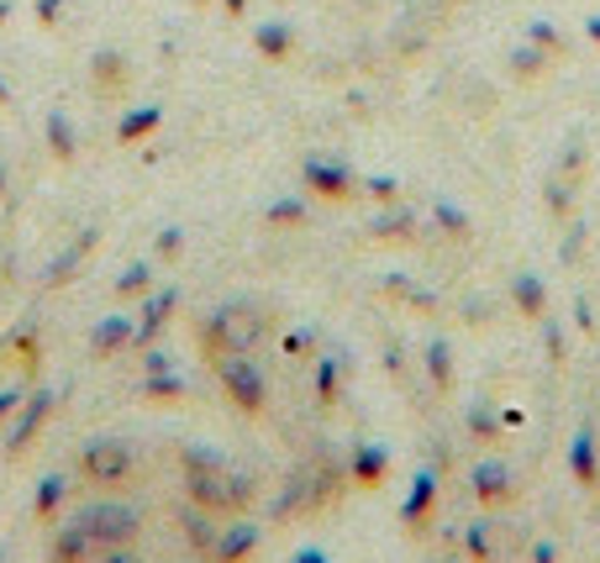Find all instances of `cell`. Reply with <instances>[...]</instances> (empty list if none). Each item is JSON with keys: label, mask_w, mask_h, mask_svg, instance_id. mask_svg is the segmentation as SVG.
Wrapping results in <instances>:
<instances>
[{"label": "cell", "mask_w": 600, "mask_h": 563, "mask_svg": "<svg viewBox=\"0 0 600 563\" xmlns=\"http://www.w3.org/2000/svg\"><path fill=\"white\" fill-rule=\"evenodd\" d=\"M216 374H221V385H227V395L238 400L248 416L264 411V400H269V380H264V369L253 363L248 354H227L216 358Z\"/></svg>", "instance_id": "1"}, {"label": "cell", "mask_w": 600, "mask_h": 563, "mask_svg": "<svg viewBox=\"0 0 600 563\" xmlns=\"http://www.w3.org/2000/svg\"><path fill=\"white\" fill-rule=\"evenodd\" d=\"M569 469L579 479V490H600V443H596V421H579L569 443Z\"/></svg>", "instance_id": "2"}, {"label": "cell", "mask_w": 600, "mask_h": 563, "mask_svg": "<svg viewBox=\"0 0 600 563\" xmlns=\"http://www.w3.org/2000/svg\"><path fill=\"white\" fill-rule=\"evenodd\" d=\"M253 553H259V527H253V522H232V527L216 532L206 563H248Z\"/></svg>", "instance_id": "3"}, {"label": "cell", "mask_w": 600, "mask_h": 563, "mask_svg": "<svg viewBox=\"0 0 600 563\" xmlns=\"http://www.w3.org/2000/svg\"><path fill=\"white\" fill-rule=\"evenodd\" d=\"M432 505H437V469H417L411 479V495L400 501V527H427V516H432Z\"/></svg>", "instance_id": "4"}, {"label": "cell", "mask_w": 600, "mask_h": 563, "mask_svg": "<svg viewBox=\"0 0 600 563\" xmlns=\"http://www.w3.org/2000/svg\"><path fill=\"white\" fill-rule=\"evenodd\" d=\"M475 495H480L484 505H506L511 495H516V479H511V469L501 464V458H484V464H475Z\"/></svg>", "instance_id": "5"}, {"label": "cell", "mask_w": 600, "mask_h": 563, "mask_svg": "<svg viewBox=\"0 0 600 563\" xmlns=\"http://www.w3.org/2000/svg\"><path fill=\"white\" fill-rule=\"evenodd\" d=\"M348 475H353V484H385V475H391V447L380 443H363L353 447V458H348Z\"/></svg>", "instance_id": "6"}, {"label": "cell", "mask_w": 600, "mask_h": 563, "mask_svg": "<svg viewBox=\"0 0 600 563\" xmlns=\"http://www.w3.org/2000/svg\"><path fill=\"white\" fill-rule=\"evenodd\" d=\"M511 300H516V311H521V316H532V322H542V311H548V296H542L538 274H521V279L511 285Z\"/></svg>", "instance_id": "7"}, {"label": "cell", "mask_w": 600, "mask_h": 563, "mask_svg": "<svg viewBox=\"0 0 600 563\" xmlns=\"http://www.w3.org/2000/svg\"><path fill=\"white\" fill-rule=\"evenodd\" d=\"M427 374H432V385H437V390L453 385V348L443 343V337H432V343H427Z\"/></svg>", "instance_id": "8"}, {"label": "cell", "mask_w": 600, "mask_h": 563, "mask_svg": "<svg viewBox=\"0 0 600 563\" xmlns=\"http://www.w3.org/2000/svg\"><path fill=\"white\" fill-rule=\"evenodd\" d=\"M464 548H469V559H475V563H495V527H490V522H480V527H469V537H464Z\"/></svg>", "instance_id": "9"}, {"label": "cell", "mask_w": 600, "mask_h": 563, "mask_svg": "<svg viewBox=\"0 0 600 563\" xmlns=\"http://www.w3.org/2000/svg\"><path fill=\"white\" fill-rule=\"evenodd\" d=\"M501 427H506V421L495 416V406H475V411H469V432H475L480 443H501Z\"/></svg>", "instance_id": "10"}, {"label": "cell", "mask_w": 600, "mask_h": 563, "mask_svg": "<svg viewBox=\"0 0 600 563\" xmlns=\"http://www.w3.org/2000/svg\"><path fill=\"white\" fill-rule=\"evenodd\" d=\"M337 374H343V358L316 363V400H322V406H332V400H337Z\"/></svg>", "instance_id": "11"}, {"label": "cell", "mask_w": 600, "mask_h": 563, "mask_svg": "<svg viewBox=\"0 0 600 563\" xmlns=\"http://www.w3.org/2000/svg\"><path fill=\"white\" fill-rule=\"evenodd\" d=\"M574 322H579V332H596V311H590V296L574 300Z\"/></svg>", "instance_id": "12"}, {"label": "cell", "mask_w": 600, "mask_h": 563, "mask_svg": "<svg viewBox=\"0 0 600 563\" xmlns=\"http://www.w3.org/2000/svg\"><path fill=\"white\" fill-rule=\"evenodd\" d=\"M542 343H548V358H553V363L564 358V332H559V326H542Z\"/></svg>", "instance_id": "13"}, {"label": "cell", "mask_w": 600, "mask_h": 563, "mask_svg": "<svg viewBox=\"0 0 600 563\" xmlns=\"http://www.w3.org/2000/svg\"><path fill=\"white\" fill-rule=\"evenodd\" d=\"M532 563H559V548L553 542H532Z\"/></svg>", "instance_id": "14"}, {"label": "cell", "mask_w": 600, "mask_h": 563, "mask_svg": "<svg viewBox=\"0 0 600 563\" xmlns=\"http://www.w3.org/2000/svg\"><path fill=\"white\" fill-rule=\"evenodd\" d=\"M290 563H327V553H322V548H300Z\"/></svg>", "instance_id": "15"}]
</instances>
